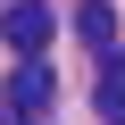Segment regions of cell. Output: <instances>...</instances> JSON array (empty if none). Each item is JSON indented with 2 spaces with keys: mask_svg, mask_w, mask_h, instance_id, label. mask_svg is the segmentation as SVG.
Wrapping results in <instances>:
<instances>
[{
  "mask_svg": "<svg viewBox=\"0 0 125 125\" xmlns=\"http://www.w3.org/2000/svg\"><path fill=\"white\" fill-rule=\"evenodd\" d=\"M50 67H42V58H25V67L9 75V108H17V125H42V108H50Z\"/></svg>",
  "mask_w": 125,
  "mask_h": 125,
  "instance_id": "cell-1",
  "label": "cell"
},
{
  "mask_svg": "<svg viewBox=\"0 0 125 125\" xmlns=\"http://www.w3.org/2000/svg\"><path fill=\"white\" fill-rule=\"evenodd\" d=\"M0 42L25 50V58H42V42H50V9H42V0H17V9L0 17Z\"/></svg>",
  "mask_w": 125,
  "mask_h": 125,
  "instance_id": "cell-2",
  "label": "cell"
},
{
  "mask_svg": "<svg viewBox=\"0 0 125 125\" xmlns=\"http://www.w3.org/2000/svg\"><path fill=\"white\" fill-rule=\"evenodd\" d=\"M75 33L92 42V58H117V17H108V0H92V9L75 17Z\"/></svg>",
  "mask_w": 125,
  "mask_h": 125,
  "instance_id": "cell-4",
  "label": "cell"
},
{
  "mask_svg": "<svg viewBox=\"0 0 125 125\" xmlns=\"http://www.w3.org/2000/svg\"><path fill=\"white\" fill-rule=\"evenodd\" d=\"M92 108H100V125H125V50H117V58H100V83H92Z\"/></svg>",
  "mask_w": 125,
  "mask_h": 125,
  "instance_id": "cell-3",
  "label": "cell"
}]
</instances>
